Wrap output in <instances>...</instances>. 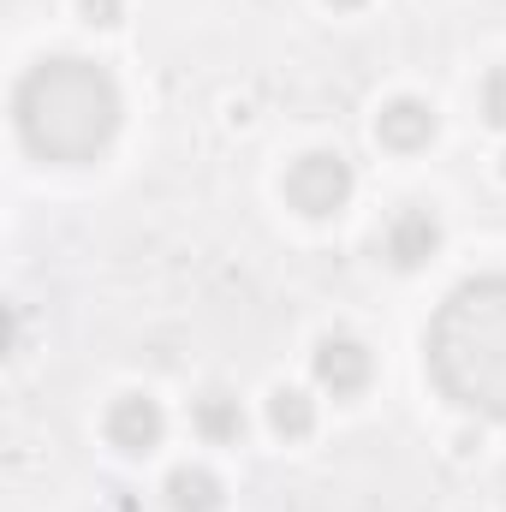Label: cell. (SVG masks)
<instances>
[{"label":"cell","instance_id":"277c9868","mask_svg":"<svg viewBox=\"0 0 506 512\" xmlns=\"http://www.w3.org/2000/svg\"><path fill=\"white\" fill-rule=\"evenodd\" d=\"M161 435H167V417H161V405H155V399L126 393V399H114V405H108V441H114L120 453H155V447H161Z\"/></svg>","mask_w":506,"mask_h":512},{"label":"cell","instance_id":"9c48e42d","mask_svg":"<svg viewBox=\"0 0 506 512\" xmlns=\"http://www.w3.org/2000/svg\"><path fill=\"white\" fill-rule=\"evenodd\" d=\"M268 429H274V435H286V441H304V435L316 429V399H310V393H298V387L268 393Z\"/></svg>","mask_w":506,"mask_h":512},{"label":"cell","instance_id":"52a82bcc","mask_svg":"<svg viewBox=\"0 0 506 512\" xmlns=\"http://www.w3.org/2000/svg\"><path fill=\"white\" fill-rule=\"evenodd\" d=\"M376 137L387 143V149L411 155V149H423V143L435 137V108L417 102V96H399V102H387V108L376 114Z\"/></svg>","mask_w":506,"mask_h":512},{"label":"cell","instance_id":"30bf717a","mask_svg":"<svg viewBox=\"0 0 506 512\" xmlns=\"http://www.w3.org/2000/svg\"><path fill=\"white\" fill-rule=\"evenodd\" d=\"M191 423H197L203 441H239L245 435V411H239L233 393H203L197 411H191Z\"/></svg>","mask_w":506,"mask_h":512},{"label":"cell","instance_id":"8fae6325","mask_svg":"<svg viewBox=\"0 0 506 512\" xmlns=\"http://www.w3.org/2000/svg\"><path fill=\"white\" fill-rule=\"evenodd\" d=\"M483 114H489V126H506V66L483 78Z\"/></svg>","mask_w":506,"mask_h":512},{"label":"cell","instance_id":"4fadbf2b","mask_svg":"<svg viewBox=\"0 0 506 512\" xmlns=\"http://www.w3.org/2000/svg\"><path fill=\"white\" fill-rule=\"evenodd\" d=\"M334 6H364V0H334Z\"/></svg>","mask_w":506,"mask_h":512},{"label":"cell","instance_id":"3957f363","mask_svg":"<svg viewBox=\"0 0 506 512\" xmlns=\"http://www.w3.org/2000/svg\"><path fill=\"white\" fill-rule=\"evenodd\" d=\"M352 161L340 155V149H310V155H298L292 167H286V203L298 209V215H340L346 209V197H352Z\"/></svg>","mask_w":506,"mask_h":512},{"label":"cell","instance_id":"6da1fadb","mask_svg":"<svg viewBox=\"0 0 506 512\" xmlns=\"http://www.w3.org/2000/svg\"><path fill=\"white\" fill-rule=\"evenodd\" d=\"M120 84L108 66L78 60V54H54L42 66H30L12 90V126L24 137L30 155L78 167L96 161L114 131H120Z\"/></svg>","mask_w":506,"mask_h":512},{"label":"cell","instance_id":"5b68a950","mask_svg":"<svg viewBox=\"0 0 506 512\" xmlns=\"http://www.w3.org/2000/svg\"><path fill=\"white\" fill-rule=\"evenodd\" d=\"M387 262L393 268H423L429 256L441 251V221H435V209H399L393 221H387Z\"/></svg>","mask_w":506,"mask_h":512},{"label":"cell","instance_id":"7c38bea8","mask_svg":"<svg viewBox=\"0 0 506 512\" xmlns=\"http://www.w3.org/2000/svg\"><path fill=\"white\" fill-rule=\"evenodd\" d=\"M84 18L90 24H120V0H84Z\"/></svg>","mask_w":506,"mask_h":512},{"label":"cell","instance_id":"ba28073f","mask_svg":"<svg viewBox=\"0 0 506 512\" xmlns=\"http://www.w3.org/2000/svg\"><path fill=\"white\" fill-rule=\"evenodd\" d=\"M161 495H167V512H215L221 507V477L203 465H179Z\"/></svg>","mask_w":506,"mask_h":512},{"label":"cell","instance_id":"8992f818","mask_svg":"<svg viewBox=\"0 0 506 512\" xmlns=\"http://www.w3.org/2000/svg\"><path fill=\"white\" fill-rule=\"evenodd\" d=\"M316 382L328 387L334 399L364 393V382H370V352H364L352 334H328V340L316 346Z\"/></svg>","mask_w":506,"mask_h":512},{"label":"cell","instance_id":"7a4b0ae2","mask_svg":"<svg viewBox=\"0 0 506 512\" xmlns=\"http://www.w3.org/2000/svg\"><path fill=\"white\" fill-rule=\"evenodd\" d=\"M435 387L483 417H506V274H477L447 292L423 334Z\"/></svg>","mask_w":506,"mask_h":512}]
</instances>
